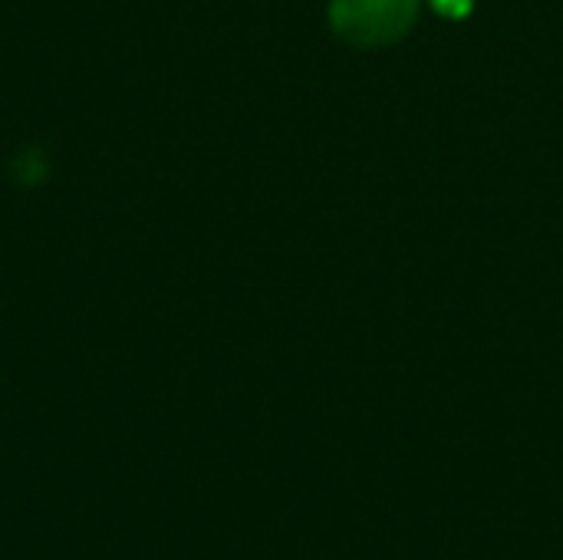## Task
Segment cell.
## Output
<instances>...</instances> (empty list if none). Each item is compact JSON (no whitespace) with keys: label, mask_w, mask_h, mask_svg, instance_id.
<instances>
[{"label":"cell","mask_w":563,"mask_h":560,"mask_svg":"<svg viewBox=\"0 0 563 560\" xmlns=\"http://www.w3.org/2000/svg\"><path fill=\"white\" fill-rule=\"evenodd\" d=\"M419 0H333L330 20L356 46H383L409 33Z\"/></svg>","instance_id":"6da1fadb"},{"label":"cell","mask_w":563,"mask_h":560,"mask_svg":"<svg viewBox=\"0 0 563 560\" xmlns=\"http://www.w3.org/2000/svg\"><path fill=\"white\" fill-rule=\"evenodd\" d=\"M435 10L449 13V17H465L472 10V0H432Z\"/></svg>","instance_id":"7a4b0ae2"}]
</instances>
